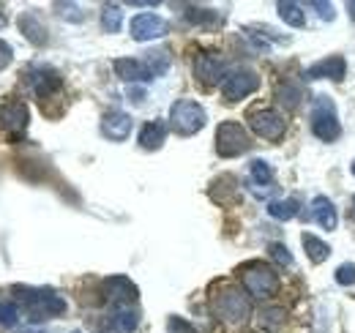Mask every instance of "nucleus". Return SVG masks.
Instances as JSON below:
<instances>
[{
	"label": "nucleus",
	"mask_w": 355,
	"mask_h": 333,
	"mask_svg": "<svg viewBox=\"0 0 355 333\" xmlns=\"http://www.w3.org/2000/svg\"><path fill=\"white\" fill-rule=\"evenodd\" d=\"M345 71H347L345 58L342 55H331L325 60L311 63L309 69L304 71V77L306 80H334V83H339V80H345Z\"/></svg>",
	"instance_id": "obj_12"
},
{
	"label": "nucleus",
	"mask_w": 355,
	"mask_h": 333,
	"mask_svg": "<svg viewBox=\"0 0 355 333\" xmlns=\"http://www.w3.org/2000/svg\"><path fill=\"white\" fill-rule=\"evenodd\" d=\"M0 123L6 131H11V134H22L28 123H31V110H28V104H22V101H8L3 110H0Z\"/></svg>",
	"instance_id": "obj_14"
},
{
	"label": "nucleus",
	"mask_w": 355,
	"mask_h": 333,
	"mask_svg": "<svg viewBox=\"0 0 355 333\" xmlns=\"http://www.w3.org/2000/svg\"><path fill=\"white\" fill-rule=\"evenodd\" d=\"M317 8V14H322L325 19H334V6L331 3H311Z\"/></svg>",
	"instance_id": "obj_35"
},
{
	"label": "nucleus",
	"mask_w": 355,
	"mask_h": 333,
	"mask_svg": "<svg viewBox=\"0 0 355 333\" xmlns=\"http://www.w3.org/2000/svg\"><path fill=\"white\" fill-rule=\"evenodd\" d=\"M241 282H243L246 292L252 298H257V300H266V298H270L273 292L279 290V279H276L273 268L266 265V262H249V265H243L241 268Z\"/></svg>",
	"instance_id": "obj_5"
},
{
	"label": "nucleus",
	"mask_w": 355,
	"mask_h": 333,
	"mask_svg": "<svg viewBox=\"0 0 355 333\" xmlns=\"http://www.w3.org/2000/svg\"><path fill=\"white\" fill-rule=\"evenodd\" d=\"M194 77L202 85L211 87V85L227 80V63H224L216 52H200L194 58Z\"/></svg>",
	"instance_id": "obj_9"
},
{
	"label": "nucleus",
	"mask_w": 355,
	"mask_h": 333,
	"mask_svg": "<svg viewBox=\"0 0 355 333\" xmlns=\"http://www.w3.org/2000/svg\"><path fill=\"white\" fill-rule=\"evenodd\" d=\"M268 254H270L279 265H284V268L293 265V254L287 251V246H282V244H270V246H268Z\"/></svg>",
	"instance_id": "obj_31"
},
{
	"label": "nucleus",
	"mask_w": 355,
	"mask_h": 333,
	"mask_svg": "<svg viewBox=\"0 0 355 333\" xmlns=\"http://www.w3.org/2000/svg\"><path fill=\"white\" fill-rule=\"evenodd\" d=\"M249 126H252V131L257 134V137H263V139H270V142H276V139H282L284 137V131H287V121L282 118V112H276V110H254V112H249Z\"/></svg>",
	"instance_id": "obj_7"
},
{
	"label": "nucleus",
	"mask_w": 355,
	"mask_h": 333,
	"mask_svg": "<svg viewBox=\"0 0 355 333\" xmlns=\"http://www.w3.org/2000/svg\"><path fill=\"white\" fill-rule=\"evenodd\" d=\"M115 74L123 83H148V80H153V74L148 71V66L142 60H134V58H118L115 60Z\"/></svg>",
	"instance_id": "obj_17"
},
{
	"label": "nucleus",
	"mask_w": 355,
	"mask_h": 333,
	"mask_svg": "<svg viewBox=\"0 0 355 333\" xmlns=\"http://www.w3.org/2000/svg\"><path fill=\"white\" fill-rule=\"evenodd\" d=\"M249 134L241 123H232V121H224L219 128H216V153L224 156V159H235L241 153L249 151Z\"/></svg>",
	"instance_id": "obj_6"
},
{
	"label": "nucleus",
	"mask_w": 355,
	"mask_h": 333,
	"mask_svg": "<svg viewBox=\"0 0 355 333\" xmlns=\"http://www.w3.org/2000/svg\"><path fill=\"white\" fill-rule=\"evenodd\" d=\"M11 58H14V49H11V44L0 39V69H6V66L11 63Z\"/></svg>",
	"instance_id": "obj_34"
},
{
	"label": "nucleus",
	"mask_w": 355,
	"mask_h": 333,
	"mask_svg": "<svg viewBox=\"0 0 355 333\" xmlns=\"http://www.w3.org/2000/svg\"><path fill=\"white\" fill-rule=\"evenodd\" d=\"M142 99H145V90H132V101H134V104H139Z\"/></svg>",
	"instance_id": "obj_36"
},
{
	"label": "nucleus",
	"mask_w": 355,
	"mask_h": 333,
	"mask_svg": "<svg viewBox=\"0 0 355 333\" xmlns=\"http://www.w3.org/2000/svg\"><path fill=\"white\" fill-rule=\"evenodd\" d=\"M276 11H279V17H282L290 28H304V25H306V17H304V11H301L298 3L279 0V3H276Z\"/></svg>",
	"instance_id": "obj_22"
},
{
	"label": "nucleus",
	"mask_w": 355,
	"mask_h": 333,
	"mask_svg": "<svg viewBox=\"0 0 355 333\" xmlns=\"http://www.w3.org/2000/svg\"><path fill=\"white\" fill-rule=\"evenodd\" d=\"M276 99L284 104V107H290V110H295L298 104H301V87L293 83H284L276 87Z\"/></svg>",
	"instance_id": "obj_27"
},
{
	"label": "nucleus",
	"mask_w": 355,
	"mask_h": 333,
	"mask_svg": "<svg viewBox=\"0 0 355 333\" xmlns=\"http://www.w3.org/2000/svg\"><path fill=\"white\" fill-rule=\"evenodd\" d=\"M112 323H115V328H121L123 333H134L137 325H139V314H137V309H132V306H115Z\"/></svg>",
	"instance_id": "obj_23"
},
{
	"label": "nucleus",
	"mask_w": 355,
	"mask_h": 333,
	"mask_svg": "<svg viewBox=\"0 0 355 333\" xmlns=\"http://www.w3.org/2000/svg\"><path fill=\"white\" fill-rule=\"evenodd\" d=\"M336 282H339L342 287H353L355 284V265L353 262H345V265H339V268H336Z\"/></svg>",
	"instance_id": "obj_32"
},
{
	"label": "nucleus",
	"mask_w": 355,
	"mask_h": 333,
	"mask_svg": "<svg viewBox=\"0 0 355 333\" xmlns=\"http://www.w3.org/2000/svg\"><path fill=\"white\" fill-rule=\"evenodd\" d=\"M121 25H123V11H121V6L107 3V6L101 8V28H104V33H118Z\"/></svg>",
	"instance_id": "obj_24"
},
{
	"label": "nucleus",
	"mask_w": 355,
	"mask_h": 333,
	"mask_svg": "<svg viewBox=\"0 0 355 333\" xmlns=\"http://www.w3.org/2000/svg\"><path fill=\"white\" fill-rule=\"evenodd\" d=\"M350 169H353V175H355V162H353V166H350Z\"/></svg>",
	"instance_id": "obj_41"
},
{
	"label": "nucleus",
	"mask_w": 355,
	"mask_h": 333,
	"mask_svg": "<svg viewBox=\"0 0 355 333\" xmlns=\"http://www.w3.org/2000/svg\"><path fill=\"white\" fill-rule=\"evenodd\" d=\"M301 241H304V251L309 254V259L314 262V265H320V262H325V259L331 257V246H328L325 241L314 238L311 232H304V235H301Z\"/></svg>",
	"instance_id": "obj_21"
},
{
	"label": "nucleus",
	"mask_w": 355,
	"mask_h": 333,
	"mask_svg": "<svg viewBox=\"0 0 355 333\" xmlns=\"http://www.w3.org/2000/svg\"><path fill=\"white\" fill-rule=\"evenodd\" d=\"M167 139V123L164 121H148V123L139 128V145L145 151H156L162 148Z\"/></svg>",
	"instance_id": "obj_18"
},
{
	"label": "nucleus",
	"mask_w": 355,
	"mask_h": 333,
	"mask_svg": "<svg viewBox=\"0 0 355 333\" xmlns=\"http://www.w3.org/2000/svg\"><path fill=\"white\" fill-rule=\"evenodd\" d=\"M298 200H273L268 205V216L276 219V221H290L295 213H298Z\"/></svg>",
	"instance_id": "obj_25"
},
{
	"label": "nucleus",
	"mask_w": 355,
	"mask_h": 333,
	"mask_svg": "<svg viewBox=\"0 0 355 333\" xmlns=\"http://www.w3.org/2000/svg\"><path fill=\"white\" fill-rule=\"evenodd\" d=\"M28 85L39 99H46V96H52V90L60 87V74L49 66H36L28 71Z\"/></svg>",
	"instance_id": "obj_13"
},
{
	"label": "nucleus",
	"mask_w": 355,
	"mask_h": 333,
	"mask_svg": "<svg viewBox=\"0 0 355 333\" xmlns=\"http://www.w3.org/2000/svg\"><path fill=\"white\" fill-rule=\"evenodd\" d=\"M19 31L25 33V39L31 44H39V46H44L46 44V28L44 22L33 14V11H25L22 17H19Z\"/></svg>",
	"instance_id": "obj_19"
},
{
	"label": "nucleus",
	"mask_w": 355,
	"mask_h": 333,
	"mask_svg": "<svg viewBox=\"0 0 355 333\" xmlns=\"http://www.w3.org/2000/svg\"><path fill=\"white\" fill-rule=\"evenodd\" d=\"M3 25H6V17H3V14H0V28H3Z\"/></svg>",
	"instance_id": "obj_40"
},
{
	"label": "nucleus",
	"mask_w": 355,
	"mask_h": 333,
	"mask_svg": "<svg viewBox=\"0 0 355 333\" xmlns=\"http://www.w3.org/2000/svg\"><path fill=\"white\" fill-rule=\"evenodd\" d=\"M170 25L159 17V14H137L132 19V39L134 42H153V39H162L167 36Z\"/></svg>",
	"instance_id": "obj_10"
},
{
	"label": "nucleus",
	"mask_w": 355,
	"mask_h": 333,
	"mask_svg": "<svg viewBox=\"0 0 355 333\" xmlns=\"http://www.w3.org/2000/svg\"><path fill=\"white\" fill-rule=\"evenodd\" d=\"M205 121H208L205 107L197 104V101H191V99H180V101L173 104V110H170V126H173V131L180 134V137L197 134L205 126Z\"/></svg>",
	"instance_id": "obj_4"
},
{
	"label": "nucleus",
	"mask_w": 355,
	"mask_h": 333,
	"mask_svg": "<svg viewBox=\"0 0 355 333\" xmlns=\"http://www.w3.org/2000/svg\"><path fill=\"white\" fill-rule=\"evenodd\" d=\"M284 317H287V311H284V309H263V311H260V323H263L266 328H276V325H282V323H284Z\"/></svg>",
	"instance_id": "obj_30"
},
{
	"label": "nucleus",
	"mask_w": 355,
	"mask_h": 333,
	"mask_svg": "<svg viewBox=\"0 0 355 333\" xmlns=\"http://www.w3.org/2000/svg\"><path fill=\"white\" fill-rule=\"evenodd\" d=\"M186 19L194 22V25H214V22H219L216 11H211V8H189Z\"/></svg>",
	"instance_id": "obj_29"
},
{
	"label": "nucleus",
	"mask_w": 355,
	"mask_h": 333,
	"mask_svg": "<svg viewBox=\"0 0 355 333\" xmlns=\"http://www.w3.org/2000/svg\"><path fill=\"white\" fill-rule=\"evenodd\" d=\"M19 323V306L14 300H0V325L14 328Z\"/></svg>",
	"instance_id": "obj_28"
},
{
	"label": "nucleus",
	"mask_w": 355,
	"mask_h": 333,
	"mask_svg": "<svg viewBox=\"0 0 355 333\" xmlns=\"http://www.w3.org/2000/svg\"><path fill=\"white\" fill-rule=\"evenodd\" d=\"M101 290L107 295V300H112L118 306H129L139 298V290H137V284L129 276H110V279H104Z\"/></svg>",
	"instance_id": "obj_11"
},
{
	"label": "nucleus",
	"mask_w": 355,
	"mask_h": 333,
	"mask_svg": "<svg viewBox=\"0 0 355 333\" xmlns=\"http://www.w3.org/2000/svg\"><path fill=\"white\" fill-rule=\"evenodd\" d=\"M74 333H80V331H74Z\"/></svg>",
	"instance_id": "obj_42"
},
{
	"label": "nucleus",
	"mask_w": 355,
	"mask_h": 333,
	"mask_svg": "<svg viewBox=\"0 0 355 333\" xmlns=\"http://www.w3.org/2000/svg\"><path fill=\"white\" fill-rule=\"evenodd\" d=\"M19 303L28 309V317L33 323H44L49 317H58L66 311V300L55 290H33V287H14Z\"/></svg>",
	"instance_id": "obj_2"
},
{
	"label": "nucleus",
	"mask_w": 355,
	"mask_h": 333,
	"mask_svg": "<svg viewBox=\"0 0 355 333\" xmlns=\"http://www.w3.org/2000/svg\"><path fill=\"white\" fill-rule=\"evenodd\" d=\"M249 169H252V183L257 186V194H266L268 189L273 186V169H270V164H268L266 159H254Z\"/></svg>",
	"instance_id": "obj_20"
},
{
	"label": "nucleus",
	"mask_w": 355,
	"mask_h": 333,
	"mask_svg": "<svg viewBox=\"0 0 355 333\" xmlns=\"http://www.w3.org/2000/svg\"><path fill=\"white\" fill-rule=\"evenodd\" d=\"M142 63L148 66V71H150L153 77H162V74L170 69V55H167L164 49H150Z\"/></svg>",
	"instance_id": "obj_26"
},
{
	"label": "nucleus",
	"mask_w": 355,
	"mask_h": 333,
	"mask_svg": "<svg viewBox=\"0 0 355 333\" xmlns=\"http://www.w3.org/2000/svg\"><path fill=\"white\" fill-rule=\"evenodd\" d=\"M101 134H104L107 139H112V142L126 139V137L132 134V115L118 112V110L107 112V115L101 118Z\"/></svg>",
	"instance_id": "obj_15"
},
{
	"label": "nucleus",
	"mask_w": 355,
	"mask_h": 333,
	"mask_svg": "<svg viewBox=\"0 0 355 333\" xmlns=\"http://www.w3.org/2000/svg\"><path fill=\"white\" fill-rule=\"evenodd\" d=\"M19 333H39L36 328H28V331H19Z\"/></svg>",
	"instance_id": "obj_39"
},
{
	"label": "nucleus",
	"mask_w": 355,
	"mask_h": 333,
	"mask_svg": "<svg viewBox=\"0 0 355 333\" xmlns=\"http://www.w3.org/2000/svg\"><path fill=\"white\" fill-rule=\"evenodd\" d=\"M311 219L320 224V230H325V232H334L336 230V224H339V213L334 208V203L328 200V197H314L311 200Z\"/></svg>",
	"instance_id": "obj_16"
},
{
	"label": "nucleus",
	"mask_w": 355,
	"mask_h": 333,
	"mask_svg": "<svg viewBox=\"0 0 355 333\" xmlns=\"http://www.w3.org/2000/svg\"><path fill=\"white\" fill-rule=\"evenodd\" d=\"M101 333H118V331H115L112 325H104V328H101Z\"/></svg>",
	"instance_id": "obj_38"
},
{
	"label": "nucleus",
	"mask_w": 355,
	"mask_h": 333,
	"mask_svg": "<svg viewBox=\"0 0 355 333\" xmlns=\"http://www.w3.org/2000/svg\"><path fill=\"white\" fill-rule=\"evenodd\" d=\"M347 11H350V17H353V22H355V0L347 3Z\"/></svg>",
	"instance_id": "obj_37"
},
{
	"label": "nucleus",
	"mask_w": 355,
	"mask_h": 333,
	"mask_svg": "<svg viewBox=\"0 0 355 333\" xmlns=\"http://www.w3.org/2000/svg\"><path fill=\"white\" fill-rule=\"evenodd\" d=\"M167 333H194V328H191L186 320H180V317L173 314V317L167 320Z\"/></svg>",
	"instance_id": "obj_33"
},
{
	"label": "nucleus",
	"mask_w": 355,
	"mask_h": 333,
	"mask_svg": "<svg viewBox=\"0 0 355 333\" xmlns=\"http://www.w3.org/2000/svg\"><path fill=\"white\" fill-rule=\"evenodd\" d=\"M311 131L320 142H336L342 134V123L336 115V107L328 96H317L311 107Z\"/></svg>",
	"instance_id": "obj_3"
},
{
	"label": "nucleus",
	"mask_w": 355,
	"mask_h": 333,
	"mask_svg": "<svg viewBox=\"0 0 355 333\" xmlns=\"http://www.w3.org/2000/svg\"><path fill=\"white\" fill-rule=\"evenodd\" d=\"M211 309H214V314L222 320L224 325H230V328L243 325L249 320V314H252L249 298L238 290V287H230V284L219 287V290L211 295Z\"/></svg>",
	"instance_id": "obj_1"
},
{
	"label": "nucleus",
	"mask_w": 355,
	"mask_h": 333,
	"mask_svg": "<svg viewBox=\"0 0 355 333\" xmlns=\"http://www.w3.org/2000/svg\"><path fill=\"white\" fill-rule=\"evenodd\" d=\"M257 87H260V77L254 71H232L222 83V96L224 101L235 104V101L246 99L249 93H254Z\"/></svg>",
	"instance_id": "obj_8"
}]
</instances>
